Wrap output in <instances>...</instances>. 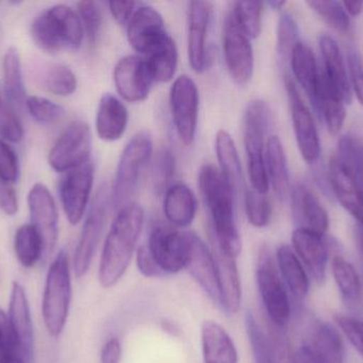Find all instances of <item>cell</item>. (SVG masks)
<instances>
[{
	"label": "cell",
	"instance_id": "6da1fadb",
	"mask_svg": "<svg viewBox=\"0 0 363 363\" xmlns=\"http://www.w3.org/2000/svg\"><path fill=\"white\" fill-rule=\"evenodd\" d=\"M144 222V209L135 202L117 210L100 258L98 278L102 287H113L127 272Z\"/></svg>",
	"mask_w": 363,
	"mask_h": 363
},
{
	"label": "cell",
	"instance_id": "7a4b0ae2",
	"mask_svg": "<svg viewBox=\"0 0 363 363\" xmlns=\"http://www.w3.org/2000/svg\"><path fill=\"white\" fill-rule=\"evenodd\" d=\"M199 185L211 217L209 238L226 253L238 257L241 240L235 221V196L217 166L205 164L199 174Z\"/></svg>",
	"mask_w": 363,
	"mask_h": 363
},
{
	"label": "cell",
	"instance_id": "3957f363",
	"mask_svg": "<svg viewBox=\"0 0 363 363\" xmlns=\"http://www.w3.org/2000/svg\"><path fill=\"white\" fill-rule=\"evenodd\" d=\"M31 36L38 48L55 53L78 50L84 38V30L78 12L66 4H55L34 19Z\"/></svg>",
	"mask_w": 363,
	"mask_h": 363
},
{
	"label": "cell",
	"instance_id": "277c9868",
	"mask_svg": "<svg viewBox=\"0 0 363 363\" xmlns=\"http://www.w3.org/2000/svg\"><path fill=\"white\" fill-rule=\"evenodd\" d=\"M270 121V109L266 102L255 99L249 102L243 117V142L252 189L260 194L268 193L270 188L264 160Z\"/></svg>",
	"mask_w": 363,
	"mask_h": 363
},
{
	"label": "cell",
	"instance_id": "5b68a950",
	"mask_svg": "<svg viewBox=\"0 0 363 363\" xmlns=\"http://www.w3.org/2000/svg\"><path fill=\"white\" fill-rule=\"evenodd\" d=\"M72 302L69 259L61 251L49 266L43 296L42 313L47 332L59 337L65 327Z\"/></svg>",
	"mask_w": 363,
	"mask_h": 363
},
{
	"label": "cell",
	"instance_id": "8992f818",
	"mask_svg": "<svg viewBox=\"0 0 363 363\" xmlns=\"http://www.w3.org/2000/svg\"><path fill=\"white\" fill-rule=\"evenodd\" d=\"M152 138L148 132H138L128 142L121 153L111 191V205L116 210L129 204L140 183L143 170L152 157Z\"/></svg>",
	"mask_w": 363,
	"mask_h": 363
},
{
	"label": "cell",
	"instance_id": "52a82bcc",
	"mask_svg": "<svg viewBox=\"0 0 363 363\" xmlns=\"http://www.w3.org/2000/svg\"><path fill=\"white\" fill-rule=\"evenodd\" d=\"M256 281L268 319L275 325L286 327L291 318V305L285 283L267 245L260 247L258 253Z\"/></svg>",
	"mask_w": 363,
	"mask_h": 363
},
{
	"label": "cell",
	"instance_id": "ba28073f",
	"mask_svg": "<svg viewBox=\"0 0 363 363\" xmlns=\"http://www.w3.org/2000/svg\"><path fill=\"white\" fill-rule=\"evenodd\" d=\"M245 330L255 363H294V353L285 327L268 319L264 327L253 313L245 315Z\"/></svg>",
	"mask_w": 363,
	"mask_h": 363
},
{
	"label": "cell",
	"instance_id": "9c48e42d",
	"mask_svg": "<svg viewBox=\"0 0 363 363\" xmlns=\"http://www.w3.org/2000/svg\"><path fill=\"white\" fill-rule=\"evenodd\" d=\"M111 205V192L106 185L98 190L81 232L74 257V270L77 277H83L89 270L98 243L101 238L108 207Z\"/></svg>",
	"mask_w": 363,
	"mask_h": 363
},
{
	"label": "cell",
	"instance_id": "30bf717a",
	"mask_svg": "<svg viewBox=\"0 0 363 363\" xmlns=\"http://www.w3.org/2000/svg\"><path fill=\"white\" fill-rule=\"evenodd\" d=\"M222 45L230 78L236 85H247L254 72L253 47L251 38L239 27L230 10L224 17Z\"/></svg>",
	"mask_w": 363,
	"mask_h": 363
},
{
	"label": "cell",
	"instance_id": "8fae6325",
	"mask_svg": "<svg viewBox=\"0 0 363 363\" xmlns=\"http://www.w3.org/2000/svg\"><path fill=\"white\" fill-rule=\"evenodd\" d=\"M91 153V128L83 121L67 126L49 151L48 162L57 172L67 173L89 162Z\"/></svg>",
	"mask_w": 363,
	"mask_h": 363
},
{
	"label": "cell",
	"instance_id": "7c38bea8",
	"mask_svg": "<svg viewBox=\"0 0 363 363\" xmlns=\"http://www.w3.org/2000/svg\"><path fill=\"white\" fill-rule=\"evenodd\" d=\"M169 102L177 134L185 146H189L198 127L200 97L196 82L187 75L178 77L170 89Z\"/></svg>",
	"mask_w": 363,
	"mask_h": 363
},
{
	"label": "cell",
	"instance_id": "4fadbf2b",
	"mask_svg": "<svg viewBox=\"0 0 363 363\" xmlns=\"http://www.w3.org/2000/svg\"><path fill=\"white\" fill-rule=\"evenodd\" d=\"M187 236L164 222H157L149 234V251L164 274H177L185 269Z\"/></svg>",
	"mask_w": 363,
	"mask_h": 363
},
{
	"label": "cell",
	"instance_id": "5bb4252c",
	"mask_svg": "<svg viewBox=\"0 0 363 363\" xmlns=\"http://www.w3.org/2000/svg\"><path fill=\"white\" fill-rule=\"evenodd\" d=\"M285 89L289 102L294 136L301 155L307 163H315L321 155V144L315 119L298 93L296 83L289 76L285 77Z\"/></svg>",
	"mask_w": 363,
	"mask_h": 363
},
{
	"label": "cell",
	"instance_id": "9a60e30c",
	"mask_svg": "<svg viewBox=\"0 0 363 363\" xmlns=\"http://www.w3.org/2000/svg\"><path fill=\"white\" fill-rule=\"evenodd\" d=\"M95 168L87 162L74 170H69L60 185L62 206L68 222L77 225L86 213L89 197L93 190Z\"/></svg>",
	"mask_w": 363,
	"mask_h": 363
},
{
	"label": "cell",
	"instance_id": "2e32d148",
	"mask_svg": "<svg viewBox=\"0 0 363 363\" xmlns=\"http://www.w3.org/2000/svg\"><path fill=\"white\" fill-rule=\"evenodd\" d=\"M155 79L147 60L136 55L121 58L114 67V83L121 98L140 102L150 94Z\"/></svg>",
	"mask_w": 363,
	"mask_h": 363
},
{
	"label": "cell",
	"instance_id": "e0dca14e",
	"mask_svg": "<svg viewBox=\"0 0 363 363\" xmlns=\"http://www.w3.org/2000/svg\"><path fill=\"white\" fill-rule=\"evenodd\" d=\"M31 225L42 237L45 256L55 249L59 236V215L57 205L48 188L43 183H35L28 195Z\"/></svg>",
	"mask_w": 363,
	"mask_h": 363
},
{
	"label": "cell",
	"instance_id": "ac0fdd59",
	"mask_svg": "<svg viewBox=\"0 0 363 363\" xmlns=\"http://www.w3.org/2000/svg\"><path fill=\"white\" fill-rule=\"evenodd\" d=\"M187 236V255L185 269L205 293L220 305V292L218 287L215 260L206 243L194 232H186Z\"/></svg>",
	"mask_w": 363,
	"mask_h": 363
},
{
	"label": "cell",
	"instance_id": "d6986e66",
	"mask_svg": "<svg viewBox=\"0 0 363 363\" xmlns=\"http://www.w3.org/2000/svg\"><path fill=\"white\" fill-rule=\"evenodd\" d=\"M127 28L130 45L146 57L168 36L161 13L144 4L138 6Z\"/></svg>",
	"mask_w": 363,
	"mask_h": 363
},
{
	"label": "cell",
	"instance_id": "ffe728a7",
	"mask_svg": "<svg viewBox=\"0 0 363 363\" xmlns=\"http://www.w3.org/2000/svg\"><path fill=\"white\" fill-rule=\"evenodd\" d=\"M213 6L209 1L188 2V59L192 70L202 72L206 70V38L211 23Z\"/></svg>",
	"mask_w": 363,
	"mask_h": 363
},
{
	"label": "cell",
	"instance_id": "44dd1931",
	"mask_svg": "<svg viewBox=\"0 0 363 363\" xmlns=\"http://www.w3.org/2000/svg\"><path fill=\"white\" fill-rule=\"evenodd\" d=\"M291 211L296 228L325 236L330 227L328 211L307 185L298 183L291 190Z\"/></svg>",
	"mask_w": 363,
	"mask_h": 363
},
{
	"label": "cell",
	"instance_id": "7402d4cb",
	"mask_svg": "<svg viewBox=\"0 0 363 363\" xmlns=\"http://www.w3.org/2000/svg\"><path fill=\"white\" fill-rule=\"evenodd\" d=\"M211 243L219 287L220 305L228 313H238L241 306V283L237 258L223 251L215 241L211 240Z\"/></svg>",
	"mask_w": 363,
	"mask_h": 363
},
{
	"label": "cell",
	"instance_id": "603a6c76",
	"mask_svg": "<svg viewBox=\"0 0 363 363\" xmlns=\"http://www.w3.org/2000/svg\"><path fill=\"white\" fill-rule=\"evenodd\" d=\"M291 239L294 253L302 260L315 283H324L328 262V243L324 236L296 228Z\"/></svg>",
	"mask_w": 363,
	"mask_h": 363
},
{
	"label": "cell",
	"instance_id": "cb8c5ba5",
	"mask_svg": "<svg viewBox=\"0 0 363 363\" xmlns=\"http://www.w3.org/2000/svg\"><path fill=\"white\" fill-rule=\"evenodd\" d=\"M328 180L330 189L341 206L363 226V192L349 170L334 157L330 162Z\"/></svg>",
	"mask_w": 363,
	"mask_h": 363
},
{
	"label": "cell",
	"instance_id": "d4e9b609",
	"mask_svg": "<svg viewBox=\"0 0 363 363\" xmlns=\"http://www.w3.org/2000/svg\"><path fill=\"white\" fill-rule=\"evenodd\" d=\"M36 85L53 95L69 96L78 87L76 75L68 66L45 60H34L29 67Z\"/></svg>",
	"mask_w": 363,
	"mask_h": 363
},
{
	"label": "cell",
	"instance_id": "484cf974",
	"mask_svg": "<svg viewBox=\"0 0 363 363\" xmlns=\"http://www.w3.org/2000/svg\"><path fill=\"white\" fill-rule=\"evenodd\" d=\"M313 106L323 117L330 134H337L341 131L347 117L345 102L338 90L326 76L322 66L320 67Z\"/></svg>",
	"mask_w": 363,
	"mask_h": 363
},
{
	"label": "cell",
	"instance_id": "4316f807",
	"mask_svg": "<svg viewBox=\"0 0 363 363\" xmlns=\"http://www.w3.org/2000/svg\"><path fill=\"white\" fill-rule=\"evenodd\" d=\"M129 124V111L116 96H102L96 113V130L101 140L115 142L125 134Z\"/></svg>",
	"mask_w": 363,
	"mask_h": 363
},
{
	"label": "cell",
	"instance_id": "83f0119b",
	"mask_svg": "<svg viewBox=\"0 0 363 363\" xmlns=\"http://www.w3.org/2000/svg\"><path fill=\"white\" fill-rule=\"evenodd\" d=\"M201 342L204 363H238L234 342L220 324L209 320L203 322Z\"/></svg>",
	"mask_w": 363,
	"mask_h": 363
},
{
	"label": "cell",
	"instance_id": "f1b7e54d",
	"mask_svg": "<svg viewBox=\"0 0 363 363\" xmlns=\"http://www.w3.org/2000/svg\"><path fill=\"white\" fill-rule=\"evenodd\" d=\"M9 319L14 328L23 355L29 358L33 347V324L27 294L23 286L17 281L12 285Z\"/></svg>",
	"mask_w": 363,
	"mask_h": 363
},
{
	"label": "cell",
	"instance_id": "f546056e",
	"mask_svg": "<svg viewBox=\"0 0 363 363\" xmlns=\"http://www.w3.org/2000/svg\"><path fill=\"white\" fill-rule=\"evenodd\" d=\"M320 50L323 58V68L326 76L342 96L345 104H351L353 92L351 89L350 78L347 77V67L342 53L336 40L328 34H321L319 38Z\"/></svg>",
	"mask_w": 363,
	"mask_h": 363
},
{
	"label": "cell",
	"instance_id": "4dcf8cb0",
	"mask_svg": "<svg viewBox=\"0 0 363 363\" xmlns=\"http://www.w3.org/2000/svg\"><path fill=\"white\" fill-rule=\"evenodd\" d=\"M163 208L170 225L184 228L194 222L198 202L189 187L176 183L166 190Z\"/></svg>",
	"mask_w": 363,
	"mask_h": 363
},
{
	"label": "cell",
	"instance_id": "1f68e13d",
	"mask_svg": "<svg viewBox=\"0 0 363 363\" xmlns=\"http://www.w3.org/2000/svg\"><path fill=\"white\" fill-rule=\"evenodd\" d=\"M216 155L219 170L232 188L235 196L243 192L242 166L232 136L226 130H219L216 136Z\"/></svg>",
	"mask_w": 363,
	"mask_h": 363
},
{
	"label": "cell",
	"instance_id": "d6a6232c",
	"mask_svg": "<svg viewBox=\"0 0 363 363\" xmlns=\"http://www.w3.org/2000/svg\"><path fill=\"white\" fill-rule=\"evenodd\" d=\"M264 160L269 183L277 198L285 200L290 191L289 170L285 151L279 136H269L266 143Z\"/></svg>",
	"mask_w": 363,
	"mask_h": 363
},
{
	"label": "cell",
	"instance_id": "836d02e7",
	"mask_svg": "<svg viewBox=\"0 0 363 363\" xmlns=\"http://www.w3.org/2000/svg\"><path fill=\"white\" fill-rule=\"evenodd\" d=\"M277 261L281 278L290 293L296 300H304L309 291V279L294 249L289 245H281L277 251Z\"/></svg>",
	"mask_w": 363,
	"mask_h": 363
},
{
	"label": "cell",
	"instance_id": "e575fe53",
	"mask_svg": "<svg viewBox=\"0 0 363 363\" xmlns=\"http://www.w3.org/2000/svg\"><path fill=\"white\" fill-rule=\"evenodd\" d=\"M290 63L298 85L306 92L311 104H313L320 72L313 51L308 45L300 40L292 51Z\"/></svg>",
	"mask_w": 363,
	"mask_h": 363
},
{
	"label": "cell",
	"instance_id": "d590c367",
	"mask_svg": "<svg viewBox=\"0 0 363 363\" xmlns=\"http://www.w3.org/2000/svg\"><path fill=\"white\" fill-rule=\"evenodd\" d=\"M311 350L315 363H345V347L338 332L332 326L320 323L313 330Z\"/></svg>",
	"mask_w": 363,
	"mask_h": 363
},
{
	"label": "cell",
	"instance_id": "8d00e7d4",
	"mask_svg": "<svg viewBox=\"0 0 363 363\" xmlns=\"http://www.w3.org/2000/svg\"><path fill=\"white\" fill-rule=\"evenodd\" d=\"M145 59L147 60L153 79L157 82H169L178 67L179 53L176 42L168 34Z\"/></svg>",
	"mask_w": 363,
	"mask_h": 363
},
{
	"label": "cell",
	"instance_id": "74e56055",
	"mask_svg": "<svg viewBox=\"0 0 363 363\" xmlns=\"http://www.w3.org/2000/svg\"><path fill=\"white\" fill-rule=\"evenodd\" d=\"M2 81L4 94L13 106L25 102L26 89L23 85L21 57L15 47L6 49L2 59Z\"/></svg>",
	"mask_w": 363,
	"mask_h": 363
},
{
	"label": "cell",
	"instance_id": "f35d334b",
	"mask_svg": "<svg viewBox=\"0 0 363 363\" xmlns=\"http://www.w3.org/2000/svg\"><path fill=\"white\" fill-rule=\"evenodd\" d=\"M14 251L23 268H32L44 255V244L38 230L30 224L17 229L14 237Z\"/></svg>",
	"mask_w": 363,
	"mask_h": 363
},
{
	"label": "cell",
	"instance_id": "ab89813d",
	"mask_svg": "<svg viewBox=\"0 0 363 363\" xmlns=\"http://www.w3.org/2000/svg\"><path fill=\"white\" fill-rule=\"evenodd\" d=\"M332 273L345 300L356 302L362 296V281L351 262L342 256L333 258Z\"/></svg>",
	"mask_w": 363,
	"mask_h": 363
},
{
	"label": "cell",
	"instance_id": "60d3db41",
	"mask_svg": "<svg viewBox=\"0 0 363 363\" xmlns=\"http://www.w3.org/2000/svg\"><path fill=\"white\" fill-rule=\"evenodd\" d=\"M339 161L345 166L363 192V140L347 134L338 143Z\"/></svg>",
	"mask_w": 363,
	"mask_h": 363
},
{
	"label": "cell",
	"instance_id": "b9f144b4",
	"mask_svg": "<svg viewBox=\"0 0 363 363\" xmlns=\"http://www.w3.org/2000/svg\"><path fill=\"white\" fill-rule=\"evenodd\" d=\"M264 6L259 1H236L230 6L235 21L251 40L258 38L262 32Z\"/></svg>",
	"mask_w": 363,
	"mask_h": 363
},
{
	"label": "cell",
	"instance_id": "7bdbcfd3",
	"mask_svg": "<svg viewBox=\"0 0 363 363\" xmlns=\"http://www.w3.org/2000/svg\"><path fill=\"white\" fill-rule=\"evenodd\" d=\"M307 4L328 23L330 27L341 33H347L351 29V21L341 2L334 1H307Z\"/></svg>",
	"mask_w": 363,
	"mask_h": 363
},
{
	"label": "cell",
	"instance_id": "ee69618b",
	"mask_svg": "<svg viewBox=\"0 0 363 363\" xmlns=\"http://www.w3.org/2000/svg\"><path fill=\"white\" fill-rule=\"evenodd\" d=\"M243 200L247 221L254 227H266L272 217V206L267 194L258 193L253 189L245 190Z\"/></svg>",
	"mask_w": 363,
	"mask_h": 363
},
{
	"label": "cell",
	"instance_id": "f6af8a7d",
	"mask_svg": "<svg viewBox=\"0 0 363 363\" xmlns=\"http://www.w3.org/2000/svg\"><path fill=\"white\" fill-rule=\"evenodd\" d=\"M298 42V23L290 13H281L277 26V53L279 58L283 61H290L292 51Z\"/></svg>",
	"mask_w": 363,
	"mask_h": 363
},
{
	"label": "cell",
	"instance_id": "bcb514c9",
	"mask_svg": "<svg viewBox=\"0 0 363 363\" xmlns=\"http://www.w3.org/2000/svg\"><path fill=\"white\" fill-rule=\"evenodd\" d=\"M25 102L30 115L40 124L55 123L65 113L63 107L40 96H30Z\"/></svg>",
	"mask_w": 363,
	"mask_h": 363
},
{
	"label": "cell",
	"instance_id": "7dc6e473",
	"mask_svg": "<svg viewBox=\"0 0 363 363\" xmlns=\"http://www.w3.org/2000/svg\"><path fill=\"white\" fill-rule=\"evenodd\" d=\"M176 170V160L169 148L157 151L153 161L152 179L155 189L162 190L170 183Z\"/></svg>",
	"mask_w": 363,
	"mask_h": 363
},
{
	"label": "cell",
	"instance_id": "c3c4849f",
	"mask_svg": "<svg viewBox=\"0 0 363 363\" xmlns=\"http://www.w3.org/2000/svg\"><path fill=\"white\" fill-rule=\"evenodd\" d=\"M78 15L82 23L84 34L91 44H95L101 29L102 16L99 6L94 1H81L78 4Z\"/></svg>",
	"mask_w": 363,
	"mask_h": 363
},
{
	"label": "cell",
	"instance_id": "681fc988",
	"mask_svg": "<svg viewBox=\"0 0 363 363\" xmlns=\"http://www.w3.org/2000/svg\"><path fill=\"white\" fill-rule=\"evenodd\" d=\"M16 355L25 357L10 319L0 308V359Z\"/></svg>",
	"mask_w": 363,
	"mask_h": 363
},
{
	"label": "cell",
	"instance_id": "f907efd6",
	"mask_svg": "<svg viewBox=\"0 0 363 363\" xmlns=\"http://www.w3.org/2000/svg\"><path fill=\"white\" fill-rule=\"evenodd\" d=\"M19 177L18 158L14 149L0 139V181L4 183H16Z\"/></svg>",
	"mask_w": 363,
	"mask_h": 363
},
{
	"label": "cell",
	"instance_id": "816d5d0a",
	"mask_svg": "<svg viewBox=\"0 0 363 363\" xmlns=\"http://www.w3.org/2000/svg\"><path fill=\"white\" fill-rule=\"evenodd\" d=\"M23 127L16 113L10 108H4L0 115V136L4 141L21 142L23 139Z\"/></svg>",
	"mask_w": 363,
	"mask_h": 363
},
{
	"label": "cell",
	"instance_id": "f5cc1de1",
	"mask_svg": "<svg viewBox=\"0 0 363 363\" xmlns=\"http://www.w3.org/2000/svg\"><path fill=\"white\" fill-rule=\"evenodd\" d=\"M347 63L352 92L355 93L358 102L363 107V62L356 49H350L347 53Z\"/></svg>",
	"mask_w": 363,
	"mask_h": 363
},
{
	"label": "cell",
	"instance_id": "db71d44e",
	"mask_svg": "<svg viewBox=\"0 0 363 363\" xmlns=\"http://www.w3.org/2000/svg\"><path fill=\"white\" fill-rule=\"evenodd\" d=\"M337 323L356 351L363 357V321L349 317H337Z\"/></svg>",
	"mask_w": 363,
	"mask_h": 363
},
{
	"label": "cell",
	"instance_id": "11a10c76",
	"mask_svg": "<svg viewBox=\"0 0 363 363\" xmlns=\"http://www.w3.org/2000/svg\"><path fill=\"white\" fill-rule=\"evenodd\" d=\"M136 264H138V271L145 277H157L164 275L163 271L157 266L147 246H140L138 249L136 254Z\"/></svg>",
	"mask_w": 363,
	"mask_h": 363
},
{
	"label": "cell",
	"instance_id": "9f6ffc18",
	"mask_svg": "<svg viewBox=\"0 0 363 363\" xmlns=\"http://www.w3.org/2000/svg\"><path fill=\"white\" fill-rule=\"evenodd\" d=\"M140 6V4L134 1L108 2V6H110L113 17L121 26H128L132 17H133L134 13L136 12Z\"/></svg>",
	"mask_w": 363,
	"mask_h": 363
},
{
	"label": "cell",
	"instance_id": "6f0895ef",
	"mask_svg": "<svg viewBox=\"0 0 363 363\" xmlns=\"http://www.w3.org/2000/svg\"><path fill=\"white\" fill-rule=\"evenodd\" d=\"M0 209L6 215H16L18 211V200L16 192L12 185L0 181Z\"/></svg>",
	"mask_w": 363,
	"mask_h": 363
},
{
	"label": "cell",
	"instance_id": "680465c9",
	"mask_svg": "<svg viewBox=\"0 0 363 363\" xmlns=\"http://www.w3.org/2000/svg\"><path fill=\"white\" fill-rule=\"evenodd\" d=\"M121 341L118 338L108 339L101 351V363H121Z\"/></svg>",
	"mask_w": 363,
	"mask_h": 363
},
{
	"label": "cell",
	"instance_id": "91938a15",
	"mask_svg": "<svg viewBox=\"0 0 363 363\" xmlns=\"http://www.w3.org/2000/svg\"><path fill=\"white\" fill-rule=\"evenodd\" d=\"M294 363H315V358L306 345L301 347L294 354Z\"/></svg>",
	"mask_w": 363,
	"mask_h": 363
},
{
	"label": "cell",
	"instance_id": "94428289",
	"mask_svg": "<svg viewBox=\"0 0 363 363\" xmlns=\"http://www.w3.org/2000/svg\"><path fill=\"white\" fill-rule=\"evenodd\" d=\"M345 11L347 14L352 16H359L363 10V2L359 1H345L343 2Z\"/></svg>",
	"mask_w": 363,
	"mask_h": 363
},
{
	"label": "cell",
	"instance_id": "6125c7cd",
	"mask_svg": "<svg viewBox=\"0 0 363 363\" xmlns=\"http://www.w3.org/2000/svg\"><path fill=\"white\" fill-rule=\"evenodd\" d=\"M354 232H355L356 246H357L358 251H359L363 264V226L358 224Z\"/></svg>",
	"mask_w": 363,
	"mask_h": 363
},
{
	"label": "cell",
	"instance_id": "be15d7a7",
	"mask_svg": "<svg viewBox=\"0 0 363 363\" xmlns=\"http://www.w3.org/2000/svg\"><path fill=\"white\" fill-rule=\"evenodd\" d=\"M23 358L25 357H23L21 355L11 356V357L0 359V363H27Z\"/></svg>",
	"mask_w": 363,
	"mask_h": 363
},
{
	"label": "cell",
	"instance_id": "e7e4bbea",
	"mask_svg": "<svg viewBox=\"0 0 363 363\" xmlns=\"http://www.w3.org/2000/svg\"><path fill=\"white\" fill-rule=\"evenodd\" d=\"M269 6H271V8L274 9V10H281V8H283L284 6H285L286 2L285 1H270L268 2Z\"/></svg>",
	"mask_w": 363,
	"mask_h": 363
}]
</instances>
